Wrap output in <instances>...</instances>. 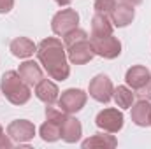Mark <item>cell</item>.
<instances>
[{"label":"cell","instance_id":"1","mask_svg":"<svg viewBox=\"0 0 151 149\" xmlns=\"http://www.w3.org/2000/svg\"><path fill=\"white\" fill-rule=\"evenodd\" d=\"M37 54L40 65L47 75L55 81H65L70 75V65L67 58L65 46L58 40L56 37H47L42 39L37 46Z\"/></svg>","mask_w":151,"mask_h":149},{"label":"cell","instance_id":"2","mask_svg":"<svg viewBox=\"0 0 151 149\" xmlns=\"http://www.w3.org/2000/svg\"><path fill=\"white\" fill-rule=\"evenodd\" d=\"M0 90L4 97L12 104V105H23L30 100L32 91L30 86L21 79V75L16 70H7L0 79Z\"/></svg>","mask_w":151,"mask_h":149},{"label":"cell","instance_id":"3","mask_svg":"<svg viewBox=\"0 0 151 149\" xmlns=\"http://www.w3.org/2000/svg\"><path fill=\"white\" fill-rule=\"evenodd\" d=\"M93 53L106 58V60H114L121 54V42L119 39L111 35H102V37H90Z\"/></svg>","mask_w":151,"mask_h":149},{"label":"cell","instance_id":"4","mask_svg":"<svg viewBox=\"0 0 151 149\" xmlns=\"http://www.w3.org/2000/svg\"><path fill=\"white\" fill-rule=\"evenodd\" d=\"M77 25H79V14L76 9H62L51 19V30L58 37H63L70 30L77 28Z\"/></svg>","mask_w":151,"mask_h":149},{"label":"cell","instance_id":"5","mask_svg":"<svg viewBox=\"0 0 151 149\" xmlns=\"http://www.w3.org/2000/svg\"><path fill=\"white\" fill-rule=\"evenodd\" d=\"M86 100H88V93H84L83 90L79 88H69L65 90L60 97H58V107L67 114H76L79 112L84 105H86Z\"/></svg>","mask_w":151,"mask_h":149},{"label":"cell","instance_id":"6","mask_svg":"<svg viewBox=\"0 0 151 149\" xmlns=\"http://www.w3.org/2000/svg\"><path fill=\"white\" fill-rule=\"evenodd\" d=\"M88 93H90V97H91L93 100H97V102H100V104H107V102L113 100V93H114L113 81H111L106 74L95 75V77L90 81Z\"/></svg>","mask_w":151,"mask_h":149},{"label":"cell","instance_id":"7","mask_svg":"<svg viewBox=\"0 0 151 149\" xmlns=\"http://www.w3.org/2000/svg\"><path fill=\"white\" fill-rule=\"evenodd\" d=\"M7 135L16 144H27L35 137V125L28 119H14L7 126Z\"/></svg>","mask_w":151,"mask_h":149},{"label":"cell","instance_id":"8","mask_svg":"<svg viewBox=\"0 0 151 149\" xmlns=\"http://www.w3.org/2000/svg\"><path fill=\"white\" fill-rule=\"evenodd\" d=\"M95 125L109 133H118L123 128V112L118 109H104L97 114L95 117Z\"/></svg>","mask_w":151,"mask_h":149},{"label":"cell","instance_id":"9","mask_svg":"<svg viewBox=\"0 0 151 149\" xmlns=\"http://www.w3.org/2000/svg\"><path fill=\"white\" fill-rule=\"evenodd\" d=\"M93 56H95V53H93V47H91L90 39L77 40L74 44L67 46V58L74 65H84V63L91 62Z\"/></svg>","mask_w":151,"mask_h":149},{"label":"cell","instance_id":"10","mask_svg":"<svg viewBox=\"0 0 151 149\" xmlns=\"http://www.w3.org/2000/svg\"><path fill=\"white\" fill-rule=\"evenodd\" d=\"M125 81H127V86L134 90V93L141 88H144L148 82L151 81V72L148 70V67L144 65H134L127 70L125 74Z\"/></svg>","mask_w":151,"mask_h":149},{"label":"cell","instance_id":"11","mask_svg":"<svg viewBox=\"0 0 151 149\" xmlns=\"http://www.w3.org/2000/svg\"><path fill=\"white\" fill-rule=\"evenodd\" d=\"M109 18H111L114 27L125 28V27H128L134 21V18H135V7L128 5V4H123V2H116L114 9L109 14Z\"/></svg>","mask_w":151,"mask_h":149},{"label":"cell","instance_id":"12","mask_svg":"<svg viewBox=\"0 0 151 149\" xmlns=\"http://www.w3.org/2000/svg\"><path fill=\"white\" fill-rule=\"evenodd\" d=\"M35 97L46 105H53L55 102H58L60 90H58L56 82H53L49 79H42L35 84Z\"/></svg>","mask_w":151,"mask_h":149},{"label":"cell","instance_id":"13","mask_svg":"<svg viewBox=\"0 0 151 149\" xmlns=\"http://www.w3.org/2000/svg\"><path fill=\"white\" fill-rule=\"evenodd\" d=\"M132 121L137 125V126H151V102L150 100H144V98H139L135 104H132Z\"/></svg>","mask_w":151,"mask_h":149},{"label":"cell","instance_id":"14","mask_svg":"<svg viewBox=\"0 0 151 149\" xmlns=\"http://www.w3.org/2000/svg\"><path fill=\"white\" fill-rule=\"evenodd\" d=\"M18 74L21 75V79L28 84V86H35L39 81L44 79V72L40 69V65L35 63L34 60H27L19 65L18 69Z\"/></svg>","mask_w":151,"mask_h":149},{"label":"cell","instance_id":"15","mask_svg":"<svg viewBox=\"0 0 151 149\" xmlns=\"http://www.w3.org/2000/svg\"><path fill=\"white\" fill-rule=\"evenodd\" d=\"M9 51L16 58H30L37 51V46L34 44V40H30L28 37H16L11 40Z\"/></svg>","mask_w":151,"mask_h":149},{"label":"cell","instance_id":"16","mask_svg":"<svg viewBox=\"0 0 151 149\" xmlns=\"http://www.w3.org/2000/svg\"><path fill=\"white\" fill-rule=\"evenodd\" d=\"M60 132H62V139H63L65 142L74 144V142H77V140L81 139V135H83V126H81L79 119H76V117H72V116L69 114L67 119L63 121Z\"/></svg>","mask_w":151,"mask_h":149},{"label":"cell","instance_id":"17","mask_svg":"<svg viewBox=\"0 0 151 149\" xmlns=\"http://www.w3.org/2000/svg\"><path fill=\"white\" fill-rule=\"evenodd\" d=\"M81 146L84 149L88 148H104V149H113L118 146V140H116V137L114 135H109V132H99V133H95V135H91L90 139H86V140H83L81 142Z\"/></svg>","mask_w":151,"mask_h":149},{"label":"cell","instance_id":"18","mask_svg":"<svg viewBox=\"0 0 151 149\" xmlns=\"http://www.w3.org/2000/svg\"><path fill=\"white\" fill-rule=\"evenodd\" d=\"M113 21L107 14H99L91 18V37H102V35H111L113 34Z\"/></svg>","mask_w":151,"mask_h":149},{"label":"cell","instance_id":"19","mask_svg":"<svg viewBox=\"0 0 151 149\" xmlns=\"http://www.w3.org/2000/svg\"><path fill=\"white\" fill-rule=\"evenodd\" d=\"M134 98H135V93H134L132 88H128V86H118V88H114L113 100L116 102V105L119 109H130L132 104H134Z\"/></svg>","mask_w":151,"mask_h":149},{"label":"cell","instance_id":"20","mask_svg":"<svg viewBox=\"0 0 151 149\" xmlns=\"http://www.w3.org/2000/svg\"><path fill=\"white\" fill-rule=\"evenodd\" d=\"M60 125L53 123V121H47L42 123V126L39 128V133H40V139L44 142H56L58 139H62V132H60Z\"/></svg>","mask_w":151,"mask_h":149},{"label":"cell","instance_id":"21","mask_svg":"<svg viewBox=\"0 0 151 149\" xmlns=\"http://www.w3.org/2000/svg\"><path fill=\"white\" fill-rule=\"evenodd\" d=\"M67 112H63L60 107H55V105H47L46 107V119L47 121H53V123H56V125H63V121L67 119Z\"/></svg>","mask_w":151,"mask_h":149},{"label":"cell","instance_id":"22","mask_svg":"<svg viewBox=\"0 0 151 149\" xmlns=\"http://www.w3.org/2000/svg\"><path fill=\"white\" fill-rule=\"evenodd\" d=\"M84 39H88V34H86L84 30H81V28H74V30H70L69 34L63 35V44H65V47H67V46L74 44L77 40H84Z\"/></svg>","mask_w":151,"mask_h":149},{"label":"cell","instance_id":"23","mask_svg":"<svg viewBox=\"0 0 151 149\" xmlns=\"http://www.w3.org/2000/svg\"><path fill=\"white\" fill-rule=\"evenodd\" d=\"M114 5H116V0H95V4H93V9H95V12H99V14H111V11L114 9Z\"/></svg>","mask_w":151,"mask_h":149},{"label":"cell","instance_id":"24","mask_svg":"<svg viewBox=\"0 0 151 149\" xmlns=\"http://www.w3.org/2000/svg\"><path fill=\"white\" fill-rule=\"evenodd\" d=\"M135 95H137L139 98H144V100H150V102H151V81L144 86V88L137 90V91H135Z\"/></svg>","mask_w":151,"mask_h":149},{"label":"cell","instance_id":"25","mask_svg":"<svg viewBox=\"0 0 151 149\" xmlns=\"http://www.w3.org/2000/svg\"><path fill=\"white\" fill-rule=\"evenodd\" d=\"M14 7V0H0V14L11 12Z\"/></svg>","mask_w":151,"mask_h":149},{"label":"cell","instance_id":"26","mask_svg":"<svg viewBox=\"0 0 151 149\" xmlns=\"http://www.w3.org/2000/svg\"><path fill=\"white\" fill-rule=\"evenodd\" d=\"M12 144H14V140L9 135L0 133V149H9V148H12Z\"/></svg>","mask_w":151,"mask_h":149},{"label":"cell","instance_id":"27","mask_svg":"<svg viewBox=\"0 0 151 149\" xmlns=\"http://www.w3.org/2000/svg\"><path fill=\"white\" fill-rule=\"evenodd\" d=\"M118 2H123V4H128V5H134V7H135V5H139L142 0H118Z\"/></svg>","mask_w":151,"mask_h":149},{"label":"cell","instance_id":"28","mask_svg":"<svg viewBox=\"0 0 151 149\" xmlns=\"http://www.w3.org/2000/svg\"><path fill=\"white\" fill-rule=\"evenodd\" d=\"M55 2H56V4H58L60 7H67V5H69V4H70L72 0H55Z\"/></svg>","mask_w":151,"mask_h":149},{"label":"cell","instance_id":"29","mask_svg":"<svg viewBox=\"0 0 151 149\" xmlns=\"http://www.w3.org/2000/svg\"><path fill=\"white\" fill-rule=\"evenodd\" d=\"M0 133H4V128H2V125H0Z\"/></svg>","mask_w":151,"mask_h":149}]
</instances>
